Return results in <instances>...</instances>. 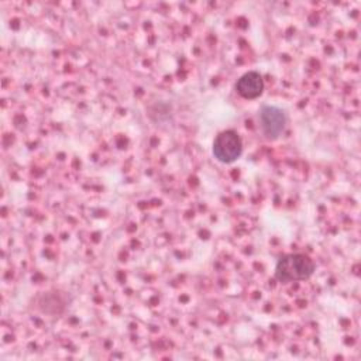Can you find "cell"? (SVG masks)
<instances>
[{
    "instance_id": "cell-3",
    "label": "cell",
    "mask_w": 361,
    "mask_h": 361,
    "mask_svg": "<svg viewBox=\"0 0 361 361\" xmlns=\"http://www.w3.org/2000/svg\"><path fill=\"white\" fill-rule=\"evenodd\" d=\"M286 124V114L276 106H264L259 111V127L265 138L276 140Z\"/></svg>"
},
{
    "instance_id": "cell-4",
    "label": "cell",
    "mask_w": 361,
    "mask_h": 361,
    "mask_svg": "<svg viewBox=\"0 0 361 361\" xmlns=\"http://www.w3.org/2000/svg\"><path fill=\"white\" fill-rule=\"evenodd\" d=\"M235 90L244 99H255V97L261 96V93L264 90L262 76L255 71H250V72L244 73L237 80Z\"/></svg>"
},
{
    "instance_id": "cell-2",
    "label": "cell",
    "mask_w": 361,
    "mask_h": 361,
    "mask_svg": "<svg viewBox=\"0 0 361 361\" xmlns=\"http://www.w3.org/2000/svg\"><path fill=\"white\" fill-rule=\"evenodd\" d=\"M241 152H243L241 138L233 130L220 133L213 141V155L217 161L223 164L234 162L235 159L240 158Z\"/></svg>"
},
{
    "instance_id": "cell-1",
    "label": "cell",
    "mask_w": 361,
    "mask_h": 361,
    "mask_svg": "<svg viewBox=\"0 0 361 361\" xmlns=\"http://www.w3.org/2000/svg\"><path fill=\"white\" fill-rule=\"evenodd\" d=\"M314 262L305 254L283 255L275 267V279L281 283L305 281L314 272Z\"/></svg>"
}]
</instances>
